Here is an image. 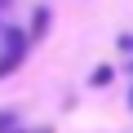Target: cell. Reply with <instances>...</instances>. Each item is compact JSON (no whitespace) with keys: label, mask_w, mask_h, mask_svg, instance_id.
I'll return each mask as SVG.
<instances>
[{"label":"cell","mask_w":133,"mask_h":133,"mask_svg":"<svg viewBox=\"0 0 133 133\" xmlns=\"http://www.w3.org/2000/svg\"><path fill=\"white\" fill-rule=\"evenodd\" d=\"M22 53H27V36H22L18 27H5V22H0V76L18 71Z\"/></svg>","instance_id":"obj_1"},{"label":"cell","mask_w":133,"mask_h":133,"mask_svg":"<svg viewBox=\"0 0 133 133\" xmlns=\"http://www.w3.org/2000/svg\"><path fill=\"white\" fill-rule=\"evenodd\" d=\"M14 124H18L14 111H0V133H14Z\"/></svg>","instance_id":"obj_2"},{"label":"cell","mask_w":133,"mask_h":133,"mask_svg":"<svg viewBox=\"0 0 133 133\" xmlns=\"http://www.w3.org/2000/svg\"><path fill=\"white\" fill-rule=\"evenodd\" d=\"M44 22H49V14H44V9H36V27H31V36H44Z\"/></svg>","instance_id":"obj_3"},{"label":"cell","mask_w":133,"mask_h":133,"mask_svg":"<svg viewBox=\"0 0 133 133\" xmlns=\"http://www.w3.org/2000/svg\"><path fill=\"white\" fill-rule=\"evenodd\" d=\"M9 5H14V0H0V9H9Z\"/></svg>","instance_id":"obj_4"},{"label":"cell","mask_w":133,"mask_h":133,"mask_svg":"<svg viewBox=\"0 0 133 133\" xmlns=\"http://www.w3.org/2000/svg\"><path fill=\"white\" fill-rule=\"evenodd\" d=\"M129 107H133V102H129Z\"/></svg>","instance_id":"obj_5"}]
</instances>
